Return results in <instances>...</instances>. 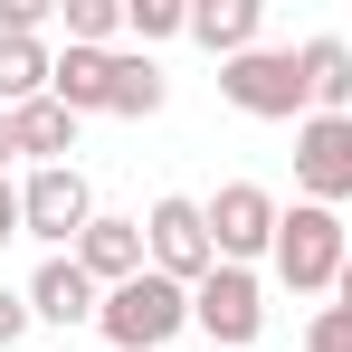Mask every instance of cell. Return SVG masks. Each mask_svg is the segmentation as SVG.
Here are the masks:
<instances>
[{
  "label": "cell",
  "mask_w": 352,
  "mask_h": 352,
  "mask_svg": "<svg viewBox=\"0 0 352 352\" xmlns=\"http://www.w3.org/2000/svg\"><path fill=\"white\" fill-rule=\"evenodd\" d=\"M219 96H229L238 115H257V124L314 115V96H305V58H295V48H248V58H229V67H219Z\"/></svg>",
  "instance_id": "6da1fadb"
},
{
  "label": "cell",
  "mask_w": 352,
  "mask_h": 352,
  "mask_svg": "<svg viewBox=\"0 0 352 352\" xmlns=\"http://www.w3.org/2000/svg\"><path fill=\"white\" fill-rule=\"evenodd\" d=\"M96 324H105V343H115V352H162L181 324H190V286H172V276H153V267H143L133 286L105 295V314H96Z\"/></svg>",
  "instance_id": "7a4b0ae2"
},
{
  "label": "cell",
  "mask_w": 352,
  "mask_h": 352,
  "mask_svg": "<svg viewBox=\"0 0 352 352\" xmlns=\"http://www.w3.org/2000/svg\"><path fill=\"white\" fill-rule=\"evenodd\" d=\"M143 257H153V276L200 286V276L219 267V248H210V210H200V200H181V190H162V200L143 210Z\"/></svg>",
  "instance_id": "3957f363"
},
{
  "label": "cell",
  "mask_w": 352,
  "mask_h": 352,
  "mask_svg": "<svg viewBox=\"0 0 352 352\" xmlns=\"http://www.w3.org/2000/svg\"><path fill=\"white\" fill-rule=\"evenodd\" d=\"M343 257H352V238L333 210H314V200H295L286 219H276V276H286L295 295H324L333 276H343Z\"/></svg>",
  "instance_id": "277c9868"
},
{
  "label": "cell",
  "mask_w": 352,
  "mask_h": 352,
  "mask_svg": "<svg viewBox=\"0 0 352 352\" xmlns=\"http://www.w3.org/2000/svg\"><path fill=\"white\" fill-rule=\"evenodd\" d=\"M190 324L210 333V352H248L267 333V286H257V267H210V276L190 286Z\"/></svg>",
  "instance_id": "5b68a950"
},
{
  "label": "cell",
  "mask_w": 352,
  "mask_h": 352,
  "mask_svg": "<svg viewBox=\"0 0 352 352\" xmlns=\"http://www.w3.org/2000/svg\"><path fill=\"white\" fill-rule=\"evenodd\" d=\"M210 210V248H219V267H257V257H276V190H257V181H219V200H200Z\"/></svg>",
  "instance_id": "8992f818"
},
{
  "label": "cell",
  "mask_w": 352,
  "mask_h": 352,
  "mask_svg": "<svg viewBox=\"0 0 352 352\" xmlns=\"http://www.w3.org/2000/svg\"><path fill=\"white\" fill-rule=\"evenodd\" d=\"M19 229L29 238H48V248H76V238L96 229V190H86V172H76V162H67V172H29L19 181Z\"/></svg>",
  "instance_id": "52a82bcc"
},
{
  "label": "cell",
  "mask_w": 352,
  "mask_h": 352,
  "mask_svg": "<svg viewBox=\"0 0 352 352\" xmlns=\"http://www.w3.org/2000/svg\"><path fill=\"white\" fill-rule=\"evenodd\" d=\"M295 190L314 210H343L352 200V115H305L295 124Z\"/></svg>",
  "instance_id": "ba28073f"
},
{
  "label": "cell",
  "mask_w": 352,
  "mask_h": 352,
  "mask_svg": "<svg viewBox=\"0 0 352 352\" xmlns=\"http://www.w3.org/2000/svg\"><path fill=\"white\" fill-rule=\"evenodd\" d=\"M29 314H38V324H58V333H76V324H96V314H105V286H96L76 257H48V267L29 276Z\"/></svg>",
  "instance_id": "9c48e42d"
},
{
  "label": "cell",
  "mask_w": 352,
  "mask_h": 352,
  "mask_svg": "<svg viewBox=\"0 0 352 352\" xmlns=\"http://www.w3.org/2000/svg\"><path fill=\"white\" fill-rule=\"evenodd\" d=\"M67 257H76V267H86L105 295H115V286H133V276L153 267V257H143V219H105V210H96V229L76 238Z\"/></svg>",
  "instance_id": "30bf717a"
},
{
  "label": "cell",
  "mask_w": 352,
  "mask_h": 352,
  "mask_svg": "<svg viewBox=\"0 0 352 352\" xmlns=\"http://www.w3.org/2000/svg\"><path fill=\"white\" fill-rule=\"evenodd\" d=\"M190 38L229 67L248 48H267V0H190Z\"/></svg>",
  "instance_id": "8fae6325"
},
{
  "label": "cell",
  "mask_w": 352,
  "mask_h": 352,
  "mask_svg": "<svg viewBox=\"0 0 352 352\" xmlns=\"http://www.w3.org/2000/svg\"><path fill=\"white\" fill-rule=\"evenodd\" d=\"M48 96H58L67 115H105V105H115V58H105V48H58Z\"/></svg>",
  "instance_id": "7c38bea8"
},
{
  "label": "cell",
  "mask_w": 352,
  "mask_h": 352,
  "mask_svg": "<svg viewBox=\"0 0 352 352\" xmlns=\"http://www.w3.org/2000/svg\"><path fill=\"white\" fill-rule=\"evenodd\" d=\"M76 124H86V115H67L58 96H38V105H19V115H10V133H19V153H29L38 172H67V153H76Z\"/></svg>",
  "instance_id": "4fadbf2b"
},
{
  "label": "cell",
  "mask_w": 352,
  "mask_h": 352,
  "mask_svg": "<svg viewBox=\"0 0 352 352\" xmlns=\"http://www.w3.org/2000/svg\"><path fill=\"white\" fill-rule=\"evenodd\" d=\"M48 76H58V48H48V38H0V115L38 105Z\"/></svg>",
  "instance_id": "5bb4252c"
},
{
  "label": "cell",
  "mask_w": 352,
  "mask_h": 352,
  "mask_svg": "<svg viewBox=\"0 0 352 352\" xmlns=\"http://www.w3.org/2000/svg\"><path fill=\"white\" fill-rule=\"evenodd\" d=\"M305 58V96H314V115H352V48L324 29V38H305L295 48Z\"/></svg>",
  "instance_id": "9a60e30c"
},
{
  "label": "cell",
  "mask_w": 352,
  "mask_h": 352,
  "mask_svg": "<svg viewBox=\"0 0 352 352\" xmlns=\"http://www.w3.org/2000/svg\"><path fill=\"white\" fill-rule=\"evenodd\" d=\"M162 96H172V76L143 58V48H115V105L105 115H162Z\"/></svg>",
  "instance_id": "2e32d148"
},
{
  "label": "cell",
  "mask_w": 352,
  "mask_h": 352,
  "mask_svg": "<svg viewBox=\"0 0 352 352\" xmlns=\"http://www.w3.org/2000/svg\"><path fill=\"white\" fill-rule=\"evenodd\" d=\"M124 38L153 58L162 38H190V0H124Z\"/></svg>",
  "instance_id": "e0dca14e"
},
{
  "label": "cell",
  "mask_w": 352,
  "mask_h": 352,
  "mask_svg": "<svg viewBox=\"0 0 352 352\" xmlns=\"http://www.w3.org/2000/svg\"><path fill=\"white\" fill-rule=\"evenodd\" d=\"M124 38V0H67V48H105Z\"/></svg>",
  "instance_id": "ac0fdd59"
},
{
  "label": "cell",
  "mask_w": 352,
  "mask_h": 352,
  "mask_svg": "<svg viewBox=\"0 0 352 352\" xmlns=\"http://www.w3.org/2000/svg\"><path fill=\"white\" fill-rule=\"evenodd\" d=\"M305 352H352V305H314V324H305Z\"/></svg>",
  "instance_id": "d6986e66"
},
{
  "label": "cell",
  "mask_w": 352,
  "mask_h": 352,
  "mask_svg": "<svg viewBox=\"0 0 352 352\" xmlns=\"http://www.w3.org/2000/svg\"><path fill=\"white\" fill-rule=\"evenodd\" d=\"M48 19H58L48 0H0V38H38Z\"/></svg>",
  "instance_id": "ffe728a7"
},
{
  "label": "cell",
  "mask_w": 352,
  "mask_h": 352,
  "mask_svg": "<svg viewBox=\"0 0 352 352\" xmlns=\"http://www.w3.org/2000/svg\"><path fill=\"white\" fill-rule=\"evenodd\" d=\"M29 324H38V314H29V286H19V295H10V286H0V352H10V343H19V333H29Z\"/></svg>",
  "instance_id": "44dd1931"
},
{
  "label": "cell",
  "mask_w": 352,
  "mask_h": 352,
  "mask_svg": "<svg viewBox=\"0 0 352 352\" xmlns=\"http://www.w3.org/2000/svg\"><path fill=\"white\" fill-rule=\"evenodd\" d=\"M0 238H29V229H19V181H10V172H0Z\"/></svg>",
  "instance_id": "7402d4cb"
},
{
  "label": "cell",
  "mask_w": 352,
  "mask_h": 352,
  "mask_svg": "<svg viewBox=\"0 0 352 352\" xmlns=\"http://www.w3.org/2000/svg\"><path fill=\"white\" fill-rule=\"evenodd\" d=\"M10 162H19V133H10V115H0V172H10Z\"/></svg>",
  "instance_id": "603a6c76"
},
{
  "label": "cell",
  "mask_w": 352,
  "mask_h": 352,
  "mask_svg": "<svg viewBox=\"0 0 352 352\" xmlns=\"http://www.w3.org/2000/svg\"><path fill=\"white\" fill-rule=\"evenodd\" d=\"M333 305H352V257H343V276H333Z\"/></svg>",
  "instance_id": "cb8c5ba5"
},
{
  "label": "cell",
  "mask_w": 352,
  "mask_h": 352,
  "mask_svg": "<svg viewBox=\"0 0 352 352\" xmlns=\"http://www.w3.org/2000/svg\"><path fill=\"white\" fill-rule=\"evenodd\" d=\"M58 352H67V343H58Z\"/></svg>",
  "instance_id": "d4e9b609"
}]
</instances>
